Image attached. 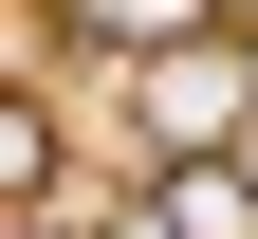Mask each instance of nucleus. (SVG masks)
Segmentation results:
<instances>
[{"mask_svg":"<svg viewBox=\"0 0 258 239\" xmlns=\"http://www.w3.org/2000/svg\"><path fill=\"white\" fill-rule=\"evenodd\" d=\"M111 239H184V221H166V202H148V221H111Z\"/></svg>","mask_w":258,"mask_h":239,"instance_id":"5","label":"nucleus"},{"mask_svg":"<svg viewBox=\"0 0 258 239\" xmlns=\"http://www.w3.org/2000/svg\"><path fill=\"white\" fill-rule=\"evenodd\" d=\"M148 202H166L184 239H258V184H240V166H221V147H184V166H166V184H148Z\"/></svg>","mask_w":258,"mask_h":239,"instance_id":"2","label":"nucleus"},{"mask_svg":"<svg viewBox=\"0 0 258 239\" xmlns=\"http://www.w3.org/2000/svg\"><path fill=\"white\" fill-rule=\"evenodd\" d=\"M55 19H74L92 55H166V37H203L221 0H55Z\"/></svg>","mask_w":258,"mask_h":239,"instance_id":"3","label":"nucleus"},{"mask_svg":"<svg viewBox=\"0 0 258 239\" xmlns=\"http://www.w3.org/2000/svg\"><path fill=\"white\" fill-rule=\"evenodd\" d=\"M0 202H19V221H37V202H55V111H37V92L0 111Z\"/></svg>","mask_w":258,"mask_h":239,"instance_id":"4","label":"nucleus"},{"mask_svg":"<svg viewBox=\"0 0 258 239\" xmlns=\"http://www.w3.org/2000/svg\"><path fill=\"white\" fill-rule=\"evenodd\" d=\"M111 74H129V147H148V166L258 129V37H240V19H203V37H166V55H111Z\"/></svg>","mask_w":258,"mask_h":239,"instance_id":"1","label":"nucleus"},{"mask_svg":"<svg viewBox=\"0 0 258 239\" xmlns=\"http://www.w3.org/2000/svg\"><path fill=\"white\" fill-rule=\"evenodd\" d=\"M221 19H240V37H258V0H221Z\"/></svg>","mask_w":258,"mask_h":239,"instance_id":"6","label":"nucleus"}]
</instances>
